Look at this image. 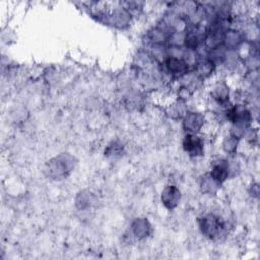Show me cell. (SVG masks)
Masks as SVG:
<instances>
[{
	"instance_id": "cell-3",
	"label": "cell",
	"mask_w": 260,
	"mask_h": 260,
	"mask_svg": "<svg viewBox=\"0 0 260 260\" xmlns=\"http://www.w3.org/2000/svg\"><path fill=\"white\" fill-rule=\"evenodd\" d=\"M180 200V192L175 186H168L162 193V201L168 209H174Z\"/></svg>"
},
{
	"instance_id": "cell-6",
	"label": "cell",
	"mask_w": 260,
	"mask_h": 260,
	"mask_svg": "<svg viewBox=\"0 0 260 260\" xmlns=\"http://www.w3.org/2000/svg\"><path fill=\"white\" fill-rule=\"evenodd\" d=\"M203 124L202 117L197 113H189L184 120V127L188 131H198Z\"/></svg>"
},
{
	"instance_id": "cell-9",
	"label": "cell",
	"mask_w": 260,
	"mask_h": 260,
	"mask_svg": "<svg viewBox=\"0 0 260 260\" xmlns=\"http://www.w3.org/2000/svg\"><path fill=\"white\" fill-rule=\"evenodd\" d=\"M236 33L237 32L231 31V32L227 33L226 36H224V40H225L227 46L235 47V46H237L240 43V37Z\"/></svg>"
},
{
	"instance_id": "cell-8",
	"label": "cell",
	"mask_w": 260,
	"mask_h": 260,
	"mask_svg": "<svg viewBox=\"0 0 260 260\" xmlns=\"http://www.w3.org/2000/svg\"><path fill=\"white\" fill-rule=\"evenodd\" d=\"M213 95H214L215 100H217L218 102L222 103V102H225L227 100L228 95H229V91H228L226 86L218 85L217 87L214 88Z\"/></svg>"
},
{
	"instance_id": "cell-1",
	"label": "cell",
	"mask_w": 260,
	"mask_h": 260,
	"mask_svg": "<svg viewBox=\"0 0 260 260\" xmlns=\"http://www.w3.org/2000/svg\"><path fill=\"white\" fill-rule=\"evenodd\" d=\"M200 229L205 236L213 238L223 230V225L217 217L209 214L203 216L200 220Z\"/></svg>"
},
{
	"instance_id": "cell-5",
	"label": "cell",
	"mask_w": 260,
	"mask_h": 260,
	"mask_svg": "<svg viewBox=\"0 0 260 260\" xmlns=\"http://www.w3.org/2000/svg\"><path fill=\"white\" fill-rule=\"evenodd\" d=\"M211 176L214 181H216L218 184L223 183L229 176V167L228 164L224 161H221L216 163L213 168V171L211 173Z\"/></svg>"
},
{
	"instance_id": "cell-2",
	"label": "cell",
	"mask_w": 260,
	"mask_h": 260,
	"mask_svg": "<svg viewBox=\"0 0 260 260\" xmlns=\"http://www.w3.org/2000/svg\"><path fill=\"white\" fill-rule=\"evenodd\" d=\"M183 146L186 152L189 153L191 156H200L202 154V142L201 140L196 135H187L183 142Z\"/></svg>"
},
{
	"instance_id": "cell-4",
	"label": "cell",
	"mask_w": 260,
	"mask_h": 260,
	"mask_svg": "<svg viewBox=\"0 0 260 260\" xmlns=\"http://www.w3.org/2000/svg\"><path fill=\"white\" fill-rule=\"evenodd\" d=\"M166 67L171 74L181 75V74L186 73L188 70V64L182 59L171 56L166 61Z\"/></svg>"
},
{
	"instance_id": "cell-7",
	"label": "cell",
	"mask_w": 260,
	"mask_h": 260,
	"mask_svg": "<svg viewBox=\"0 0 260 260\" xmlns=\"http://www.w3.org/2000/svg\"><path fill=\"white\" fill-rule=\"evenodd\" d=\"M213 63L211 60H204L197 64V72L201 76H208L212 73Z\"/></svg>"
}]
</instances>
